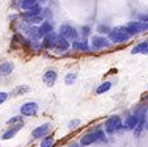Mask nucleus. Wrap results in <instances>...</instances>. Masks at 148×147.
<instances>
[{
  "label": "nucleus",
  "instance_id": "20e7f679",
  "mask_svg": "<svg viewBox=\"0 0 148 147\" xmlns=\"http://www.w3.org/2000/svg\"><path fill=\"white\" fill-rule=\"evenodd\" d=\"M122 128V121H121L119 116H113L105 124V129H106L108 133H115L119 129Z\"/></svg>",
  "mask_w": 148,
  "mask_h": 147
},
{
  "label": "nucleus",
  "instance_id": "dca6fc26",
  "mask_svg": "<svg viewBox=\"0 0 148 147\" xmlns=\"http://www.w3.org/2000/svg\"><path fill=\"white\" fill-rule=\"evenodd\" d=\"M95 142H97V138H96L95 131H92V133H89V134H85V135L81 138L80 143H81V146L87 147V146H89V144L95 143Z\"/></svg>",
  "mask_w": 148,
  "mask_h": 147
},
{
  "label": "nucleus",
  "instance_id": "4468645a",
  "mask_svg": "<svg viewBox=\"0 0 148 147\" xmlns=\"http://www.w3.org/2000/svg\"><path fill=\"white\" fill-rule=\"evenodd\" d=\"M131 54H148V41H143L135 47H132Z\"/></svg>",
  "mask_w": 148,
  "mask_h": 147
},
{
  "label": "nucleus",
  "instance_id": "412c9836",
  "mask_svg": "<svg viewBox=\"0 0 148 147\" xmlns=\"http://www.w3.org/2000/svg\"><path fill=\"white\" fill-rule=\"evenodd\" d=\"M110 88H112V83H110V81H105V83L100 84V86L97 87V89H96V92H97L98 95H102V93H105V92H108V91H109Z\"/></svg>",
  "mask_w": 148,
  "mask_h": 147
},
{
  "label": "nucleus",
  "instance_id": "a878e982",
  "mask_svg": "<svg viewBox=\"0 0 148 147\" xmlns=\"http://www.w3.org/2000/svg\"><path fill=\"white\" fill-rule=\"evenodd\" d=\"M79 125H80V119L75 118V119H72V121H70V124H68V129H70V130H73V129H76Z\"/></svg>",
  "mask_w": 148,
  "mask_h": 147
},
{
  "label": "nucleus",
  "instance_id": "9d476101",
  "mask_svg": "<svg viewBox=\"0 0 148 147\" xmlns=\"http://www.w3.org/2000/svg\"><path fill=\"white\" fill-rule=\"evenodd\" d=\"M23 129V122H20V124H16V125H12L11 128L8 129V130L5 131V133L3 134V137L1 138L4 139V141H8V139H11V138H13L14 135H16L17 133H18L20 130Z\"/></svg>",
  "mask_w": 148,
  "mask_h": 147
},
{
  "label": "nucleus",
  "instance_id": "6e6552de",
  "mask_svg": "<svg viewBox=\"0 0 148 147\" xmlns=\"http://www.w3.org/2000/svg\"><path fill=\"white\" fill-rule=\"evenodd\" d=\"M90 43H92L93 49H102V47L109 46V41L105 37H101V36H93L90 38Z\"/></svg>",
  "mask_w": 148,
  "mask_h": 147
},
{
  "label": "nucleus",
  "instance_id": "0eeeda50",
  "mask_svg": "<svg viewBox=\"0 0 148 147\" xmlns=\"http://www.w3.org/2000/svg\"><path fill=\"white\" fill-rule=\"evenodd\" d=\"M50 128H51V124L46 122V124H43V125H41V126H38V128L34 129V130L32 131V137H33L34 139L42 138V137H45L46 134L50 131Z\"/></svg>",
  "mask_w": 148,
  "mask_h": 147
},
{
  "label": "nucleus",
  "instance_id": "cd10ccee",
  "mask_svg": "<svg viewBox=\"0 0 148 147\" xmlns=\"http://www.w3.org/2000/svg\"><path fill=\"white\" fill-rule=\"evenodd\" d=\"M7 99H8V93L7 92H0V105L3 103H5Z\"/></svg>",
  "mask_w": 148,
  "mask_h": 147
},
{
  "label": "nucleus",
  "instance_id": "2eb2a0df",
  "mask_svg": "<svg viewBox=\"0 0 148 147\" xmlns=\"http://www.w3.org/2000/svg\"><path fill=\"white\" fill-rule=\"evenodd\" d=\"M37 4H38V0H18L17 1V6L21 9H24V11H29Z\"/></svg>",
  "mask_w": 148,
  "mask_h": 147
},
{
  "label": "nucleus",
  "instance_id": "2f4dec72",
  "mask_svg": "<svg viewBox=\"0 0 148 147\" xmlns=\"http://www.w3.org/2000/svg\"><path fill=\"white\" fill-rule=\"evenodd\" d=\"M70 147H79V144H76V143H73V144H71Z\"/></svg>",
  "mask_w": 148,
  "mask_h": 147
},
{
  "label": "nucleus",
  "instance_id": "f8f14e48",
  "mask_svg": "<svg viewBox=\"0 0 148 147\" xmlns=\"http://www.w3.org/2000/svg\"><path fill=\"white\" fill-rule=\"evenodd\" d=\"M23 19L26 24H39V22H43V16L41 13H38V14L23 13Z\"/></svg>",
  "mask_w": 148,
  "mask_h": 147
},
{
  "label": "nucleus",
  "instance_id": "6ab92c4d",
  "mask_svg": "<svg viewBox=\"0 0 148 147\" xmlns=\"http://www.w3.org/2000/svg\"><path fill=\"white\" fill-rule=\"evenodd\" d=\"M72 47L75 49V50L89 51V47H88V42H85V41H73Z\"/></svg>",
  "mask_w": 148,
  "mask_h": 147
},
{
  "label": "nucleus",
  "instance_id": "393cba45",
  "mask_svg": "<svg viewBox=\"0 0 148 147\" xmlns=\"http://www.w3.org/2000/svg\"><path fill=\"white\" fill-rule=\"evenodd\" d=\"M20 122H23V116H16V117H12L7 121L8 125H16V124H20Z\"/></svg>",
  "mask_w": 148,
  "mask_h": 147
},
{
  "label": "nucleus",
  "instance_id": "4be33fe9",
  "mask_svg": "<svg viewBox=\"0 0 148 147\" xmlns=\"http://www.w3.org/2000/svg\"><path fill=\"white\" fill-rule=\"evenodd\" d=\"M76 78H77V74H76V72H68L67 75H66V78H64L66 84H67V86L73 84L75 83V80H76Z\"/></svg>",
  "mask_w": 148,
  "mask_h": 147
},
{
  "label": "nucleus",
  "instance_id": "b1692460",
  "mask_svg": "<svg viewBox=\"0 0 148 147\" xmlns=\"http://www.w3.org/2000/svg\"><path fill=\"white\" fill-rule=\"evenodd\" d=\"M95 134H96V138H97V141H101V142H105V141H106L105 133H103L101 129H96V130H95Z\"/></svg>",
  "mask_w": 148,
  "mask_h": 147
},
{
  "label": "nucleus",
  "instance_id": "ddd939ff",
  "mask_svg": "<svg viewBox=\"0 0 148 147\" xmlns=\"http://www.w3.org/2000/svg\"><path fill=\"white\" fill-rule=\"evenodd\" d=\"M56 36H58V34L54 33V32H51V33L46 34L45 38H43V42H42V45H43L45 47H47V49H54V46H55Z\"/></svg>",
  "mask_w": 148,
  "mask_h": 147
},
{
  "label": "nucleus",
  "instance_id": "bb28decb",
  "mask_svg": "<svg viewBox=\"0 0 148 147\" xmlns=\"http://www.w3.org/2000/svg\"><path fill=\"white\" fill-rule=\"evenodd\" d=\"M97 32L98 33H101V34L102 33H109L110 29H109V26H106V25H100L97 28Z\"/></svg>",
  "mask_w": 148,
  "mask_h": 147
},
{
  "label": "nucleus",
  "instance_id": "5701e85b",
  "mask_svg": "<svg viewBox=\"0 0 148 147\" xmlns=\"http://www.w3.org/2000/svg\"><path fill=\"white\" fill-rule=\"evenodd\" d=\"M54 137H46V138L42 139L41 142V147H53L54 144Z\"/></svg>",
  "mask_w": 148,
  "mask_h": 147
},
{
  "label": "nucleus",
  "instance_id": "1a4fd4ad",
  "mask_svg": "<svg viewBox=\"0 0 148 147\" xmlns=\"http://www.w3.org/2000/svg\"><path fill=\"white\" fill-rule=\"evenodd\" d=\"M54 49H55L56 51H66L70 49V42H68V39L63 38L62 36H56V39H55V46H54Z\"/></svg>",
  "mask_w": 148,
  "mask_h": 147
},
{
  "label": "nucleus",
  "instance_id": "f3484780",
  "mask_svg": "<svg viewBox=\"0 0 148 147\" xmlns=\"http://www.w3.org/2000/svg\"><path fill=\"white\" fill-rule=\"evenodd\" d=\"M14 68V64L12 62H5V63L0 64V76H7L9 75Z\"/></svg>",
  "mask_w": 148,
  "mask_h": 147
},
{
  "label": "nucleus",
  "instance_id": "a211bd4d",
  "mask_svg": "<svg viewBox=\"0 0 148 147\" xmlns=\"http://www.w3.org/2000/svg\"><path fill=\"white\" fill-rule=\"evenodd\" d=\"M38 32H39V36L41 37H45L46 34L53 32V25L50 24V21H43L42 25L38 28Z\"/></svg>",
  "mask_w": 148,
  "mask_h": 147
},
{
  "label": "nucleus",
  "instance_id": "39448f33",
  "mask_svg": "<svg viewBox=\"0 0 148 147\" xmlns=\"http://www.w3.org/2000/svg\"><path fill=\"white\" fill-rule=\"evenodd\" d=\"M59 36H62L63 38L66 39H72V41H76V38H77V32H76L75 28H72V26L70 25H62L60 28H59Z\"/></svg>",
  "mask_w": 148,
  "mask_h": 147
},
{
  "label": "nucleus",
  "instance_id": "c85d7f7f",
  "mask_svg": "<svg viewBox=\"0 0 148 147\" xmlns=\"http://www.w3.org/2000/svg\"><path fill=\"white\" fill-rule=\"evenodd\" d=\"M81 33H83V36L84 37H87V36H89V32H90V28L89 26H83V29H81Z\"/></svg>",
  "mask_w": 148,
  "mask_h": 147
},
{
  "label": "nucleus",
  "instance_id": "aec40b11",
  "mask_svg": "<svg viewBox=\"0 0 148 147\" xmlns=\"http://www.w3.org/2000/svg\"><path fill=\"white\" fill-rule=\"evenodd\" d=\"M29 87L28 86H18V87H16V88L12 91V96H20V95H25L26 92H29Z\"/></svg>",
  "mask_w": 148,
  "mask_h": 147
},
{
  "label": "nucleus",
  "instance_id": "7ed1b4c3",
  "mask_svg": "<svg viewBox=\"0 0 148 147\" xmlns=\"http://www.w3.org/2000/svg\"><path fill=\"white\" fill-rule=\"evenodd\" d=\"M20 113H21V116H25V117L36 116V114L38 113V104L34 103V101L25 103L21 108H20Z\"/></svg>",
  "mask_w": 148,
  "mask_h": 147
},
{
  "label": "nucleus",
  "instance_id": "423d86ee",
  "mask_svg": "<svg viewBox=\"0 0 148 147\" xmlns=\"http://www.w3.org/2000/svg\"><path fill=\"white\" fill-rule=\"evenodd\" d=\"M139 118H140V112H138L136 114L129 116L126 118L125 124H123V128H125L126 130H134V129L136 128L138 122H139Z\"/></svg>",
  "mask_w": 148,
  "mask_h": 147
},
{
  "label": "nucleus",
  "instance_id": "f257e3e1",
  "mask_svg": "<svg viewBox=\"0 0 148 147\" xmlns=\"http://www.w3.org/2000/svg\"><path fill=\"white\" fill-rule=\"evenodd\" d=\"M131 34L129 33V30L126 29V26H121V28L113 29L109 32V39L113 43H122V42L129 41L131 38Z\"/></svg>",
  "mask_w": 148,
  "mask_h": 147
},
{
  "label": "nucleus",
  "instance_id": "7c9ffc66",
  "mask_svg": "<svg viewBox=\"0 0 148 147\" xmlns=\"http://www.w3.org/2000/svg\"><path fill=\"white\" fill-rule=\"evenodd\" d=\"M147 116H148V114H147ZM144 128L148 130V117H147V121H145V125H144Z\"/></svg>",
  "mask_w": 148,
  "mask_h": 147
},
{
  "label": "nucleus",
  "instance_id": "c756f323",
  "mask_svg": "<svg viewBox=\"0 0 148 147\" xmlns=\"http://www.w3.org/2000/svg\"><path fill=\"white\" fill-rule=\"evenodd\" d=\"M140 21L148 22V13H147V14H143V16H140Z\"/></svg>",
  "mask_w": 148,
  "mask_h": 147
},
{
  "label": "nucleus",
  "instance_id": "f03ea898",
  "mask_svg": "<svg viewBox=\"0 0 148 147\" xmlns=\"http://www.w3.org/2000/svg\"><path fill=\"white\" fill-rule=\"evenodd\" d=\"M126 29L129 30V33L131 36L134 34H139V33H144L148 30V22L144 21H131L126 25Z\"/></svg>",
  "mask_w": 148,
  "mask_h": 147
},
{
  "label": "nucleus",
  "instance_id": "9b49d317",
  "mask_svg": "<svg viewBox=\"0 0 148 147\" xmlns=\"http://www.w3.org/2000/svg\"><path fill=\"white\" fill-rule=\"evenodd\" d=\"M56 78H58V74H56L55 70H47V71L43 74V81H45L46 86L51 87L54 86V83L56 81Z\"/></svg>",
  "mask_w": 148,
  "mask_h": 147
}]
</instances>
